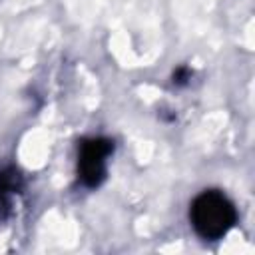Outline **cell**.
<instances>
[{
  "mask_svg": "<svg viewBox=\"0 0 255 255\" xmlns=\"http://www.w3.org/2000/svg\"><path fill=\"white\" fill-rule=\"evenodd\" d=\"M189 80H191V70H189L187 66H179V68L173 72V84H175V86H185Z\"/></svg>",
  "mask_w": 255,
  "mask_h": 255,
  "instance_id": "4",
  "label": "cell"
},
{
  "mask_svg": "<svg viewBox=\"0 0 255 255\" xmlns=\"http://www.w3.org/2000/svg\"><path fill=\"white\" fill-rule=\"evenodd\" d=\"M189 221L201 239L217 241L223 239L237 223V209L225 193L205 189L191 201Z\"/></svg>",
  "mask_w": 255,
  "mask_h": 255,
  "instance_id": "1",
  "label": "cell"
},
{
  "mask_svg": "<svg viewBox=\"0 0 255 255\" xmlns=\"http://www.w3.org/2000/svg\"><path fill=\"white\" fill-rule=\"evenodd\" d=\"M112 153L114 141L108 137L82 139L78 151V177L86 187L94 189L104 183L108 173V157Z\"/></svg>",
  "mask_w": 255,
  "mask_h": 255,
  "instance_id": "2",
  "label": "cell"
},
{
  "mask_svg": "<svg viewBox=\"0 0 255 255\" xmlns=\"http://www.w3.org/2000/svg\"><path fill=\"white\" fill-rule=\"evenodd\" d=\"M22 173L14 167V165H6L0 167V203L2 209L10 207V201L22 191Z\"/></svg>",
  "mask_w": 255,
  "mask_h": 255,
  "instance_id": "3",
  "label": "cell"
}]
</instances>
